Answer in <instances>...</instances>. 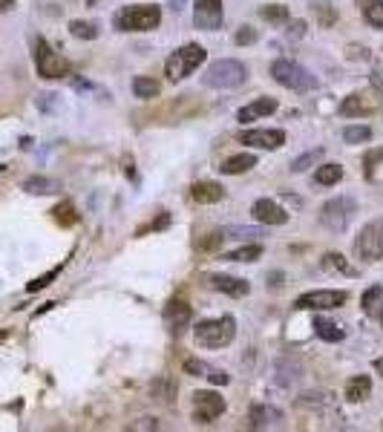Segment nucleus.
I'll use <instances>...</instances> for the list:
<instances>
[{"label": "nucleus", "instance_id": "1", "mask_svg": "<svg viewBox=\"0 0 383 432\" xmlns=\"http://www.w3.org/2000/svg\"><path fill=\"white\" fill-rule=\"evenodd\" d=\"M245 81H248V67L242 61H234V58L214 61L202 75V84L210 86V90H236Z\"/></svg>", "mask_w": 383, "mask_h": 432}, {"label": "nucleus", "instance_id": "2", "mask_svg": "<svg viewBox=\"0 0 383 432\" xmlns=\"http://www.w3.org/2000/svg\"><path fill=\"white\" fill-rule=\"evenodd\" d=\"M193 337H196V346H202V349H222V346H228L236 337V320L231 314L217 317V320H202L193 329Z\"/></svg>", "mask_w": 383, "mask_h": 432}, {"label": "nucleus", "instance_id": "3", "mask_svg": "<svg viewBox=\"0 0 383 432\" xmlns=\"http://www.w3.org/2000/svg\"><path fill=\"white\" fill-rule=\"evenodd\" d=\"M271 75H274L277 84H282L285 90H294V93H311V90H317V78L306 67L294 64L288 58H277L271 64Z\"/></svg>", "mask_w": 383, "mask_h": 432}, {"label": "nucleus", "instance_id": "4", "mask_svg": "<svg viewBox=\"0 0 383 432\" xmlns=\"http://www.w3.org/2000/svg\"><path fill=\"white\" fill-rule=\"evenodd\" d=\"M161 23V9L156 4L124 6L115 12V29L121 32H150Z\"/></svg>", "mask_w": 383, "mask_h": 432}, {"label": "nucleus", "instance_id": "5", "mask_svg": "<svg viewBox=\"0 0 383 432\" xmlns=\"http://www.w3.org/2000/svg\"><path fill=\"white\" fill-rule=\"evenodd\" d=\"M205 58H207L205 47H199V43H188V47L176 50L173 55L167 58V64H164V75H167L170 81H182V78L193 75V72L205 64Z\"/></svg>", "mask_w": 383, "mask_h": 432}, {"label": "nucleus", "instance_id": "6", "mask_svg": "<svg viewBox=\"0 0 383 432\" xmlns=\"http://www.w3.org/2000/svg\"><path fill=\"white\" fill-rule=\"evenodd\" d=\"M352 251L358 259H363V263H377V259H383V220H372L369 225H363Z\"/></svg>", "mask_w": 383, "mask_h": 432}, {"label": "nucleus", "instance_id": "7", "mask_svg": "<svg viewBox=\"0 0 383 432\" xmlns=\"http://www.w3.org/2000/svg\"><path fill=\"white\" fill-rule=\"evenodd\" d=\"M35 69H38L40 78H47V81H55V78L69 75V64L50 47L44 38L35 40Z\"/></svg>", "mask_w": 383, "mask_h": 432}, {"label": "nucleus", "instance_id": "8", "mask_svg": "<svg viewBox=\"0 0 383 432\" xmlns=\"http://www.w3.org/2000/svg\"><path fill=\"white\" fill-rule=\"evenodd\" d=\"M352 213H355V199H349V196L328 199V202L320 208V225L328 228V231H334V234H340V231L349 228Z\"/></svg>", "mask_w": 383, "mask_h": 432}, {"label": "nucleus", "instance_id": "9", "mask_svg": "<svg viewBox=\"0 0 383 432\" xmlns=\"http://www.w3.org/2000/svg\"><path fill=\"white\" fill-rule=\"evenodd\" d=\"M349 300L346 291H331V288H320V291H309L297 297L294 306L303 312H326V309H340Z\"/></svg>", "mask_w": 383, "mask_h": 432}, {"label": "nucleus", "instance_id": "10", "mask_svg": "<svg viewBox=\"0 0 383 432\" xmlns=\"http://www.w3.org/2000/svg\"><path fill=\"white\" fill-rule=\"evenodd\" d=\"M222 21H225L222 0H196V6H193V23H196V29L214 32V29L222 26Z\"/></svg>", "mask_w": 383, "mask_h": 432}, {"label": "nucleus", "instance_id": "11", "mask_svg": "<svg viewBox=\"0 0 383 432\" xmlns=\"http://www.w3.org/2000/svg\"><path fill=\"white\" fill-rule=\"evenodd\" d=\"M225 412V398L217 392H196L193 395V421L196 424H210Z\"/></svg>", "mask_w": 383, "mask_h": 432}, {"label": "nucleus", "instance_id": "12", "mask_svg": "<svg viewBox=\"0 0 383 432\" xmlns=\"http://www.w3.org/2000/svg\"><path fill=\"white\" fill-rule=\"evenodd\" d=\"M239 142L263 150H277L285 144V133L282 130H245V133H239Z\"/></svg>", "mask_w": 383, "mask_h": 432}, {"label": "nucleus", "instance_id": "13", "mask_svg": "<svg viewBox=\"0 0 383 432\" xmlns=\"http://www.w3.org/2000/svg\"><path fill=\"white\" fill-rule=\"evenodd\" d=\"M253 220L263 222V225H285L288 222V213L274 202V199H257L251 208Z\"/></svg>", "mask_w": 383, "mask_h": 432}, {"label": "nucleus", "instance_id": "14", "mask_svg": "<svg viewBox=\"0 0 383 432\" xmlns=\"http://www.w3.org/2000/svg\"><path fill=\"white\" fill-rule=\"evenodd\" d=\"M164 326L170 329V331H182L188 323H190V306H188V302L185 300H170L167 302V306H164Z\"/></svg>", "mask_w": 383, "mask_h": 432}, {"label": "nucleus", "instance_id": "15", "mask_svg": "<svg viewBox=\"0 0 383 432\" xmlns=\"http://www.w3.org/2000/svg\"><path fill=\"white\" fill-rule=\"evenodd\" d=\"M207 285L214 288V291H222L228 297H245L251 291V285L239 277H231V274H210L207 277Z\"/></svg>", "mask_w": 383, "mask_h": 432}, {"label": "nucleus", "instance_id": "16", "mask_svg": "<svg viewBox=\"0 0 383 432\" xmlns=\"http://www.w3.org/2000/svg\"><path fill=\"white\" fill-rule=\"evenodd\" d=\"M377 110V101H369L366 96L360 93H352L343 98V104H340V115L343 118H358V115H369Z\"/></svg>", "mask_w": 383, "mask_h": 432}, {"label": "nucleus", "instance_id": "17", "mask_svg": "<svg viewBox=\"0 0 383 432\" xmlns=\"http://www.w3.org/2000/svg\"><path fill=\"white\" fill-rule=\"evenodd\" d=\"M190 199L199 205H217L225 199V188L219 182H196L190 188Z\"/></svg>", "mask_w": 383, "mask_h": 432}, {"label": "nucleus", "instance_id": "18", "mask_svg": "<svg viewBox=\"0 0 383 432\" xmlns=\"http://www.w3.org/2000/svg\"><path fill=\"white\" fill-rule=\"evenodd\" d=\"M248 421H251V426H253V429H265V426H274V424H280V421H282V409L268 407V404H257V407L251 409Z\"/></svg>", "mask_w": 383, "mask_h": 432}, {"label": "nucleus", "instance_id": "19", "mask_svg": "<svg viewBox=\"0 0 383 432\" xmlns=\"http://www.w3.org/2000/svg\"><path fill=\"white\" fill-rule=\"evenodd\" d=\"M251 167H257V156L253 153H236L231 159L222 161V173H228V176H239V173H248Z\"/></svg>", "mask_w": 383, "mask_h": 432}, {"label": "nucleus", "instance_id": "20", "mask_svg": "<svg viewBox=\"0 0 383 432\" xmlns=\"http://www.w3.org/2000/svg\"><path fill=\"white\" fill-rule=\"evenodd\" d=\"M274 110H277V98H260V101H253V104L239 110V121H257Z\"/></svg>", "mask_w": 383, "mask_h": 432}, {"label": "nucleus", "instance_id": "21", "mask_svg": "<svg viewBox=\"0 0 383 432\" xmlns=\"http://www.w3.org/2000/svg\"><path fill=\"white\" fill-rule=\"evenodd\" d=\"M369 395H372V380H369L366 375H358V377H352V380L346 383V401L360 404V401H366Z\"/></svg>", "mask_w": 383, "mask_h": 432}, {"label": "nucleus", "instance_id": "22", "mask_svg": "<svg viewBox=\"0 0 383 432\" xmlns=\"http://www.w3.org/2000/svg\"><path fill=\"white\" fill-rule=\"evenodd\" d=\"M320 266H323V271H331V274H346V277H355V274H358V271L346 263V256H343V254H334V251L323 254Z\"/></svg>", "mask_w": 383, "mask_h": 432}, {"label": "nucleus", "instance_id": "23", "mask_svg": "<svg viewBox=\"0 0 383 432\" xmlns=\"http://www.w3.org/2000/svg\"><path fill=\"white\" fill-rule=\"evenodd\" d=\"M314 334L320 340H326V343H340L346 337L343 329H340L337 323H331V320H326V317H314Z\"/></svg>", "mask_w": 383, "mask_h": 432}, {"label": "nucleus", "instance_id": "24", "mask_svg": "<svg viewBox=\"0 0 383 432\" xmlns=\"http://www.w3.org/2000/svg\"><path fill=\"white\" fill-rule=\"evenodd\" d=\"M355 4L360 6V12H363L369 26L383 29V0H355Z\"/></svg>", "mask_w": 383, "mask_h": 432}, {"label": "nucleus", "instance_id": "25", "mask_svg": "<svg viewBox=\"0 0 383 432\" xmlns=\"http://www.w3.org/2000/svg\"><path fill=\"white\" fill-rule=\"evenodd\" d=\"M23 191H26V193L44 196V193H55V191H61V185H58L55 179H50V176H29V179L23 182Z\"/></svg>", "mask_w": 383, "mask_h": 432}, {"label": "nucleus", "instance_id": "26", "mask_svg": "<svg viewBox=\"0 0 383 432\" xmlns=\"http://www.w3.org/2000/svg\"><path fill=\"white\" fill-rule=\"evenodd\" d=\"M52 220H55L61 228H72V225H78V210H75L72 202H61V205L52 208Z\"/></svg>", "mask_w": 383, "mask_h": 432}, {"label": "nucleus", "instance_id": "27", "mask_svg": "<svg viewBox=\"0 0 383 432\" xmlns=\"http://www.w3.org/2000/svg\"><path fill=\"white\" fill-rule=\"evenodd\" d=\"M260 18L268 21V23H274V26H282V23L291 21V12L282 4H268V6H260Z\"/></svg>", "mask_w": 383, "mask_h": 432}, {"label": "nucleus", "instance_id": "28", "mask_svg": "<svg viewBox=\"0 0 383 432\" xmlns=\"http://www.w3.org/2000/svg\"><path fill=\"white\" fill-rule=\"evenodd\" d=\"M133 93H136V98L150 101V98H156V96L161 93V86H159V81H153V78H147V75H139V78L133 81Z\"/></svg>", "mask_w": 383, "mask_h": 432}, {"label": "nucleus", "instance_id": "29", "mask_svg": "<svg viewBox=\"0 0 383 432\" xmlns=\"http://www.w3.org/2000/svg\"><path fill=\"white\" fill-rule=\"evenodd\" d=\"M340 179H343V167L340 164H320L317 173H314L317 185H337Z\"/></svg>", "mask_w": 383, "mask_h": 432}, {"label": "nucleus", "instance_id": "30", "mask_svg": "<svg viewBox=\"0 0 383 432\" xmlns=\"http://www.w3.org/2000/svg\"><path fill=\"white\" fill-rule=\"evenodd\" d=\"M260 256H263V245H245V248L225 254L222 259H228V263H253V259H260Z\"/></svg>", "mask_w": 383, "mask_h": 432}, {"label": "nucleus", "instance_id": "31", "mask_svg": "<svg viewBox=\"0 0 383 432\" xmlns=\"http://www.w3.org/2000/svg\"><path fill=\"white\" fill-rule=\"evenodd\" d=\"M311 9L320 21V26H334L337 23V9L328 4V0H311Z\"/></svg>", "mask_w": 383, "mask_h": 432}, {"label": "nucleus", "instance_id": "32", "mask_svg": "<svg viewBox=\"0 0 383 432\" xmlns=\"http://www.w3.org/2000/svg\"><path fill=\"white\" fill-rule=\"evenodd\" d=\"M360 306H363L366 314H375L377 306H383V285H372V288H366V294H363V300H360Z\"/></svg>", "mask_w": 383, "mask_h": 432}, {"label": "nucleus", "instance_id": "33", "mask_svg": "<svg viewBox=\"0 0 383 432\" xmlns=\"http://www.w3.org/2000/svg\"><path fill=\"white\" fill-rule=\"evenodd\" d=\"M150 395H153L156 401H161V404H170V401H173V395H176V386L170 383V380H156V383L150 386Z\"/></svg>", "mask_w": 383, "mask_h": 432}, {"label": "nucleus", "instance_id": "34", "mask_svg": "<svg viewBox=\"0 0 383 432\" xmlns=\"http://www.w3.org/2000/svg\"><path fill=\"white\" fill-rule=\"evenodd\" d=\"M69 32H72L75 38H81V40H96V38H98V26L90 23V21H72V23H69Z\"/></svg>", "mask_w": 383, "mask_h": 432}, {"label": "nucleus", "instance_id": "35", "mask_svg": "<svg viewBox=\"0 0 383 432\" xmlns=\"http://www.w3.org/2000/svg\"><path fill=\"white\" fill-rule=\"evenodd\" d=\"M343 139H346L349 144H366V142L372 139V130H369L366 124H355V127H346V130H343Z\"/></svg>", "mask_w": 383, "mask_h": 432}, {"label": "nucleus", "instance_id": "36", "mask_svg": "<svg viewBox=\"0 0 383 432\" xmlns=\"http://www.w3.org/2000/svg\"><path fill=\"white\" fill-rule=\"evenodd\" d=\"M320 159H323V147L309 150V153H303L300 159H294V161H291V173H303V170H309L311 164H317Z\"/></svg>", "mask_w": 383, "mask_h": 432}, {"label": "nucleus", "instance_id": "37", "mask_svg": "<svg viewBox=\"0 0 383 432\" xmlns=\"http://www.w3.org/2000/svg\"><path fill=\"white\" fill-rule=\"evenodd\" d=\"M222 237L225 239H253V237H263V231L248 228V225H231V228H222Z\"/></svg>", "mask_w": 383, "mask_h": 432}, {"label": "nucleus", "instance_id": "38", "mask_svg": "<svg viewBox=\"0 0 383 432\" xmlns=\"http://www.w3.org/2000/svg\"><path fill=\"white\" fill-rule=\"evenodd\" d=\"M222 239H225L222 231H214V234H207L205 239H196V248H199V251H214V248L222 245Z\"/></svg>", "mask_w": 383, "mask_h": 432}, {"label": "nucleus", "instance_id": "39", "mask_svg": "<svg viewBox=\"0 0 383 432\" xmlns=\"http://www.w3.org/2000/svg\"><path fill=\"white\" fill-rule=\"evenodd\" d=\"M58 274H61V266H58V268H52V271H47L44 277H38V280H32V283L26 285V291H40V288H47V285H50V283H52V280H55Z\"/></svg>", "mask_w": 383, "mask_h": 432}, {"label": "nucleus", "instance_id": "40", "mask_svg": "<svg viewBox=\"0 0 383 432\" xmlns=\"http://www.w3.org/2000/svg\"><path fill=\"white\" fill-rule=\"evenodd\" d=\"M239 47H248V43H257V29L253 26H239V32H236V38H234Z\"/></svg>", "mask_w": 383, "mask_h": 432}, {"label": "nucleus", "instance_id": "41", "mask_svg": "<svg viewBox=\"0 0 383 432\" xmlns=\"http://www.w3.org/2000/svg\"><path fill=\"white\" fill-rule=\"evenodd\" d=\"M167 225H170V213H161L156 222H147L144 228H139V237H144L147 231H161V228H167Z\"/></svg>", "mask_w": 383, "mask_h": 432}, {"label": "nucleus", "instance_id": "42", "mask_svg": "<svg viewBox=\"0 0 383 432\" xmlns=\"http://www.w3.org/2000/svg\"><path fill=\"white\" fill-rule=\"evenodd\" d=\"M323 401H326V395H303L300 401H297V407H303V409H317V407H323Z\"/></svg>", "mask_w": 383, "mask_h": 432}, {"label": "nucleus", "instance_id": "43", "mask_svg": "<svg viewBox=\"0 0 383 432\" xmlns=\"http://www.w3.org/2000/svg\"><path fill=\"white\" fill-rule=\"evenodd\" d=\"M130 429L133 432H139V429H159V421L156 418H139V421L130 424Z\"/></svg>", "mask_w": 383, "mask_h": 432}, {"label": "nucleus", "instance_id": "44", "mask_svg": "<svg viewBox=\"0 0 383 432\" xmlns=\"http://www.w3.org/2000/svg\"><path fill=\"white\" fill-rule=\"evenodd\" d=\"M383 159V147L380 150H372L369 156H366V176H372V170H375V164Z\"/></svg>", "mask_w": 383, "mask_h": 432}, {"label": "nucleus", "instance_id": "45", "mask_svg": "<svg viewBox=\"0 0 383 432\" xmlns=\"http://www.w3.org/2000/svg\"><path fill=\"white\" fill-rule=\"evenodd\" d=\"M185 372H188V375H205L207 366H205L202 360H185Z\"/></svg>", "mask_w": 383, "mask_h": 432}, {"label": "nucleus", "instance_id": "46", "mask_svg": "<svg viewBox=\"0 0 383 432\" xmlns=\"http://www.w3.org/2000/svg\"><path fill=\"white\" fill-rule=\"evenodd\" d=\"M346 58H352V61H358V58L366 61V58H369V50H366V47H349V50H346Z\"/></svg>", "mask_w": 383, "mask_h": 432}, {"label": "nucleus", "instance_id": "47", "mask_svg": "<svg viewBox=\"0 0 383 432\" xmlns=\"http://www.w3.org/2000/svg\"><path fill=\"white\" fill-rule=\"evenodd\" d=\"M207 377H210V380H214V383H222V386L228 383V375H225V372H210Z\"/></svg>", "mask_w": 383, "mask_h": 432}, {"label": "nucleus", "instance_id": "48", "mask_svg": "<svg viewBox=\"0 0 383 432\" xmlns=\"http://www.w3.org/2000/svg\"><path fill=\"white\" fill-rule=\"evenodd\" d=\"M372 86H375V90H377L380 96H383V78H380L377 72H372Z\"/></svg>", "mask_w": 383, "mask_h": 432}, {"label": "nucleus", "instance_id": "49", "mask_svg": "<svg viewBox=\"0 0 383 432\" xmlns=\"http://www.w3.org/2000/svg\"><path fill=\"white\" fill-rule=\"evenodd\" d=\"M185 4H188V0H167V6L173 9V12H182V9H185Z\"/></svg>", "mask_w": 383, "mask_h": 432}, {"label": "nucleus", "instance_id": "50", "mask_svg": "<svg viewBox=\"0 0 383 432\" xmlns=\"http://www.w3.org/2000/svg\"><path fill=\"white\" fill-rule=\"evenodd\" d=\"M15 6V0H0V15H4V12H9Z\"/></svg>", "mask_w": 383, "mask_h": 432}, {"label": "nucleus", "instance_id": "51", "mask_svg": "<svg viewBox=\"0 0 383 432\" xmlns=\"http://www.w3.org/2000/svg\"><path fill=\"white\" fill-rule=\"evenodd\" d=\"M375 369H377V372L383 375V358H377V360H375Z\"/></svg>", "mask_w": 383, "mask_h": 432}, {"label": "nucleus", "instance_id": "52", "mask_svg": "<svg viewBox=\"0 0 383 432\" xmlns=\"http://www.w3.org/2000/svg\"><path fill=\"white\" fill-rule=\"evenodd\" d=\"M87 6H98V0H87Z\"/></svg>", "mask_w": 383, "mask_h": 432}, {"label": "nucleus", "instance_id": "53", "mask_svg": "<svg viewBox=\"0 0 383 432\" xmlns=\"http://www.w3.org/2000/svg\"><path fill=\"white\" fill-rule=\"evenodd\" d=\"M380 323H383V314H380Z\"/></svg>", "mask_w": 383, "mask_h": 432}]
</instances>
